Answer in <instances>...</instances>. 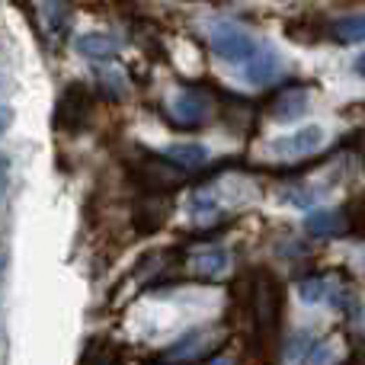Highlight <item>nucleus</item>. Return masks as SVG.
<instances>
[{
	"mask_svg": "<svg viewBox=\"0 0 365 365\" xmlns=\"http://www.w3.org/2000/svg\"><path fill=\"white\" fill-rule=\"evenodd\" d=\"M279 308H282V292H279L276 279L269 272H253V282H250V311H253V321H257L259 334H269L276 330L279 324Z\"/></svg>",
	"mask_w": 365,
	"mask_h": 365,
	"instance_id": "obj_1",
	"label": "nucleus"
},
{
	"mask_svg": "<svg viewBox=\"0 0 365 365\" xmlns=\"http://www.w3.org/2000/svg\"><path fill=\"white\" fill-rule=\"evenodd\" d=\"M221 340H225V330L218 327H195L189 330L186 336H180L177 343H173L170 349L164 353L167 362H195V359H205V356H212L215 349L221 346Z\"/></svg>",
	"mask_w": 365,
	"mask_h": 365,
	"instance_id": "obj_2",
	"label": "nucleus"
},
{
	"mask_svg": "<svg viewBox=\"0 0 365 365\" xmlns=\"http://www.w3.org/2000/svg\"><path fill=\"white\" fill-rule=\"evenodd\" d=\"M212 51L227 64H247L259 51V45L253 42L244 29L225 23V26H218V29L212 32Z\"/></svg>",
	"mask_w": 365,
	"mask_h": 365,
	"instance_id": "obj_3",
	"label": "nucleus"
},
{
	"mask_svg": "<svg viewBox=\"0 0 365 365\" xmlns=\"http://www.w3.org/2000/svg\"><path fill=\"white\" fill-rule=\"evenodd\" d=\"M135 180L145 186V192H173L177 186H182V180H186V173L180 170V167H173L167 158H145L141 160V167H135Z\"/></svg>",
	"mask_w": 365,
	"mask_h": 365,
	"instance_id": "obj_4",
	"label": "nucleus"
},
{
	"mask_svg": "<svg viewBox=\"0 0 365 365\" xmlns=\"http://www.w3.org/2000/svg\"><path fill=\"white\" fill-rule=\"evenodd\" d=\"M167 119L177 128H195L208 119V100L202 93H180L167 106Z\"/></svg>",
	"mask_w": 365,
	"mask_h": 365,
	"instance_id": "obj_5",
	"label": "nucleus"
},
{
	"mask_svg": "<svg viewBox=\"0 0 365 365\" xmlns=\"http://www.w3.org/2000/svg\"><path fill=\"white\" fill-rule=\"evenodd\" d=\"M321 141H324L321 125H304V128H298L295 135H289V138H276L272 141V151L276 154H311L321 148Z\"/></svg>",
	"mask_w": 365,
	"mask_h": 365,
	"instance_id": "obj_6",
	"label": "nucleus"
},
{
	"mask_svg": "<svg viewBox=\"0 0 365 365\" xmlns=\"http://www.w3.org/2000/svg\"><path fill=\"white\" fill-rule=\"evenodd\" d=\"M276 74H279V55L269 48H259L257 55L244 64V81L250 83V87H266V83L276 81Z\"/></svg>",
	"mask_w": 365,
	"mask_h": 365,
	"instance_id": "obj_7",
	"label": "nucleus"
},
{
	"mask_svg": "<svg viewBox=\"0 0 365 365\" xmlns=\"http://www.w3.org/2000/svg\"><path fill=\"white\" fill-rule=\"evenodd\" d=\"M87 90L83 87H71L68 93H64V100H61V109H58V122L61 125H68L71 132H77V128L87 122Z\"/></svg>",
	"mask_w": 365,
	"mask_h": 365,
	"instance_id": "obj_8",
	"label": "nucleus"
},
{
	"mask_svg": "<svg viewBox=\"0 0 365 365\" xmlns=\"http://www.w3.org/2000/svg\"><path fill=\"white\" fill-rule=\"evenodd\" d=\"M227 266H231V257H227V250H221V247L202 250L189 259V269H192V276H199V279H221L227 272Z\"/></svg>",
	"mask_w": 365,
	"mask_h": 365,
	"instance_id": "obj_9",
	"label": "nucleus"
},
{
	"mask_svg": "<svg viewBox=\"0 0 365 365\" xmlns=\"http://www.w3.org/2000/svg\"><path fill=\"white\" fill-rule=\"evenodd\" d=\"M298 295L304 298L308 304H343L346 302V292H340L334 282H330L327 276H314V279H304L302 285H298Z\"/></svg>",
	"mask_w": 365,
	"mask_h": 365,
	"instance_id": "obj_10",
	"label": "nucleus"
},
{
	"mask_svg": "<svg viewBox=\"0 0 365 365\" xmlns=\"http://www.w3.org/2000/svg\"><path fill=\"white\" fill-rule=\"evenodd\" d=\"M160 158H167L173 167H180V170L186 173V170H195V167L205 164L208 148H202V145H167Z\"/></svg>",
	"mask_w": 365,
	"mask_h": 365,
	"instance_id": "obj_11",
	"label": "nucleus"
},
{
	"mask_svg": "<svg viewBox=\"0 0 365 365\" xmlns=\"http://www.w3.org/2000/svg\"><path fill=\"white\" fill-rule=\"evenodd\" d=\"M304 227H308L311 237H336V234L346 231V225H343V212H334V208H324V212L308 215Z\"/></svg>",
	"mask_w": 365,
	"mask_h": 365,
	"instance_id": "obj_12",
	"label": "nucleus"
},
{
	"mask_svg": "<svg viewBox=\"0 0 365 365\" xmlns=\"http://www.w3.org/2000/svg\"><path fill=\"white\" fill-rule=\"evenodd\" d=\"M77 48H81V55L93 58V61H106V58H113L119 51V42L113 36H106V32H87V36L77 38Z\"/></svg>",
	"mask_w": 365,
	"mask_h": 365,
	"instance_id": "obj_13",
	"label": "nucleus"
},
{
	"mask_svg": "<svg viewBox=\"0 0 365 365\" xmlns=\"http://www.w3.org/2000/svg\"><path fill=\"white\" fill-rule=\"evenodd\" d=\"M189 215H192L195 221H215L221 215V195L212 192V189H195L192 199H189Z\"/></svg>",
	"mask_w": 365,
	"mask_h": 365,
	"instance_id": "obj_14",
	"label": "nucleus"
},
{
	"mask_svg": "<svg viewBox=\"0 0 365 365\" xmlns=\"http://www.w3.org/2000/svg\"><path fill=\"white\" fill-rule=\"evenodd\" d=\"M308 93L304 90H289V93H282L276 103H272V115L276 119H282V122H292V119H298V115L308 109Z\"/></svg>",
	"mask_w": 365,
	"mask_h": 365,
	"instance_id": "obj_15",
	"label": "nucleus"
},
{
	"mask_svg": "<svg viewBox=\"0 0 365 365\" xmlns=\"http://www.w3.org/2000/svg\"><path fill=\"white\" fill-rule=\"evenodd\" d=\"M330 36L340 45H356L365 38V16H340L330 26Z\"/></svg>",
	"mask_w": 365,
	"mask_h": 365,
	"instance_id": "obj_16",
	"label": "nucleus"
},
{
	"mask_svg": "<svg viewBox=\"0 0 365 365\" xmlns=\"http://www.w3.org/2000/svg\"><path fill=\"white\" fill-rule=\"evenodd\" d=\"M314 340H317V336H311V334L292 336V340L285 343V349H282L285 365H302L304 359H308V353H311V346H314Z\"/></svg>",
	"mask_w": 365,
	"mask_h": 365,
	"instance_id": "obj_17",
	"label": "nucleus"
},
{
	"mask_svg": "<svg viewBox=\"0 0 365 365\" xmlns=\"http://www.w3.org/2000/svg\"><path fill=\"white\" fill-rule=\"evenodd\" d=\"M336 362V349L334 343H324V340H314V346H311L308 359L302 365H334Z\"/></svg>",
	"mask_w": 365,
	"mask_h": 365,
	"instance_id": "obj_18",
	"label": "nucleus"
},
{
	"mask_svg": "<svg viewBox=\"0 0 365 365\" xmlns=\"http://www.w3.org/2000/svg\"><path fill=\"white\" fill-rule=\"evenodd\" d=\"M343 225H346V231H353V234H365V195L362 199H356L353 205L346 208Z\"/></svg>",
	"mask_w": 365,
	"mask_h": 365,
	"instance_id": "obj_19",
	"label": "nucleus"
},
{
	"mask_svg": "<svg viewBox=\"0 0 365 365\" xmlns=\"http://www.w3.org/2000/svg\"><path fill=\"white\" fill-rule=\"evenodd\" d=\"M42 10L48 16V23L58 29L64 23V16H68V0H42Z\"/></svg>",
	"mask_w": 365,
	"mask_h": 365,
	"instance_id": "obj_20",
	"label": "nucleus"
},
{
	"mask_svg": "<svg viewBox=\"0 0 365 365\" xmlns=\"http://www.w3.org/2000/svg\"><path fill=\"white\" fill-rule=\"evenodd\" d=\"M6 128H10V109H4V106H0V135H4Z\"/></svg>",
	"mask_w": 365,
	"mask_h": 365,
	"instance_id": "obj_21",
	"label": "nucleus"
},
{
	"mask_svg": "<svg viewBox=\"0 0 365 365\" xmlns=\"http://www.w3.org/2000/svg\"><path fill=\"white\" fill-rule=\"evenodd\" d=\"M205 365H234L231 356H215V359H208Z\"/></svg>",
	"mask_w": 365,
	"mask_h": 365,
	"instance_id": "obj_22",
	"label": "nucleus"
},
{
	"mask_svg": "<svg viewBox=\"0 0 365 365\" xmlns=\"http://www.w3.org/2000/svg\"><path fill=\"white\" fill-rule=\"evenodd\" d=\"M356 74H359V77H365V55L359 58V61H356Z\"/></svg>",
	"mask_w": 365,
	"mask_h": 365,
	"instance_id": "obj_23",
	"label": "nucleus"
},
{
	"mask_svg": "<svg viewBox=\"0 0 365 365\" xmlns=\"http://www.w3.org/2000/svg\"><path fill=\"white\" fill-rule=\"evenodd\" d=\"M6 167H10V160L4 158V154H0V180H4V173H6Z\"/></svg>",
	"mask_w": 365,
	"mask_h": 365,
	"instance_id": "obj_24",
	"label": "nucleus"
}]
</instances>
